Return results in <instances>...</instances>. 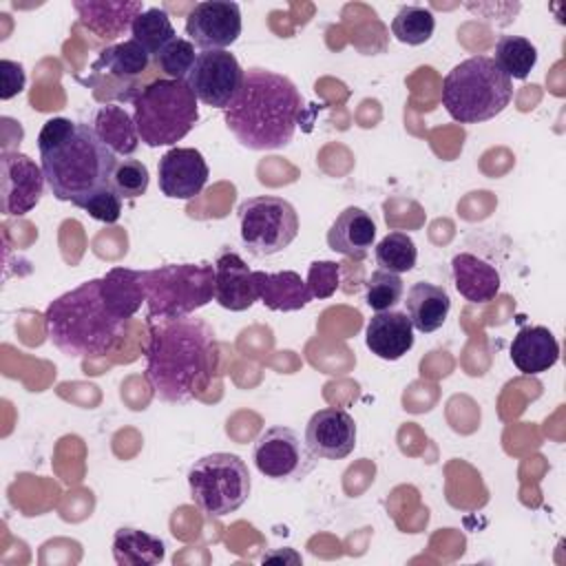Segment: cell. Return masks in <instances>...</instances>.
<instances>
[{"label": "cell", "instance_id": "6da1fadb", "mask_svg": "<svg viewBox=\"0 0 566 566\" xmlns=\"http://www.w3.org/2000/svg\"><path fill=\"white\" fill-rule=\"evenodd\" d=\"M146 382L164 402H188L201 389L219 356L214 329L199 316L148 321Z\"/></svg>", "mask_w": 566, "mask_h": 566}, {"label": "cell", "instance_id": "7a4b0ae2", "mask_svg": "<svg viewBox=\"0 0 566 566\" xmlns=\"http://www.w3.org/2000/svg\"><path fill=\"white\" fill-rule=\"evenodd\" d=\"M40 166L57 201L77 203L111 186L117 155L97 137L91 124L53 117L38 135Z\"/></svg>", "mask_w": 566, "mask_h": 566}, {"label": "cell", "instance_id": "3957f363", "mask_svg": "<svg viewBox=\"0 0 566 566\" xmlns=\"http://www.w3.org/2000/svg\"><path fill=\"white\" fill-rule=\"evenodd\" d=\"M301 93L294 82L268 69H248L239 97L223 111L228 130L250 150L285 148L301 115Z\"/></svg>", "mask_w": 566, "mask_h": 566}, {"label": "cell", "instance_id": "277c9868", "mask_svg": "<svg viewBox=\"0 0 566 566\" xmlns=\"http://www.w3.org/2000/svg\"><path fill=\"white\" fill-rule=\"evenodd\" d=\"M124 323L102 298L99 279H91L49 303L44 327L49 340L71 358L102 356L115 347Z\"/></svg>", "mask_w": 566, "mask_h": 566}, {"label": "cell", "instance_id": "5b68a950", "mask_svg": "<svg viewBox=\"0 0 566 566\" xmlns=\"http://www.w3.org/2000/svg\"><path fill=\"white\" fill-rule=\"evenodd\" d=\"M511 77L489 55L467 57L442 80V106L460 124L493 119L511 104Z\"/></svg>", "mask_w": 566, "mask_h": 566}, {"label": "cell", "instance_id": "8992f818", "mask_svg": "<svg viewBox=\"0 0 566 566\" xmlns=\"http://www.w3.org/2000/svg\"><path fill=\"white\" fill-rule=\"evenodd\" d=\"M133 119L148 148L175 146L199 122L197 97L186 80H153L133 99Z\"/></svg>", "mask_w": 566, "mask_h": 566}, {"label": "cell", "instance_id": "52a82bcc", "mask_svg": "<svg viewBox=\"0 0 566 566\" xmlns=\"http://www.w3.org/2000/svg\"><path fill=\"white\" fill-rule=\"evenodd\" d=\"M148 321L184 318L214 298V263H168L144 270Z\"/></svg>", "mask_w": 566, "mask_h": 566}, {"label": "cell", "instance_id": "ba28073f", "mask_svg": "<svg viewBox=\"0 0 566 566\" xmlns=\"http://www.w3.org/2000/svg\"><path fill=\"white\" fill-rule=\"evenodd\" d=\"M188 486L192 502L208 517H226L248 502L252 480L239 455L217 451L190 467Z\"/></svg>", "mask_w": 566, "mask_h": 566}, {"label": "cell", "instance_id": "9c48e42d", "mask_svg": "<svg viewBox=\"0 0 566 566\" xmlns=\"http://www.w3.org/2000/svg\"><path fill=\"white\" fill-rule=\"evenodd\" d=\"M237 212L241 241L256 259L283 252L298 234V214L283 197H250Z\"/></svg>", "mask_w": 566, "mask_h": 566}, {"label": "cell", "instance_id": "30bf717a", "mask_svg": "<svg viewBox=\"0 0 566 566\" xmlns=\"http://www.w3.org/2000/svg\"><path fill=\"white\" fill-rule=\"evenodd\" d=\"M252 460L268 480L301 482L314 471L318 458L290 427H268L254 442Z\"/></svg>", "mask_w": 566, "mask_h": 566}, {"label": "cell", "instance_id": "8fae6325", "mask_svg": "<svg viewBox=\"0 0 566 566\" xmlns=\"http://www.w3.org/2000/svg\"><path fill=\"white\" fill-rule=\"evenodd\" d=\"M245 71L230 51H201L186 77L197 102L210 108H228L241 93Z\"/></svg>", "mask_w": 566, "mask_h": 566}, {"label": "cell", "instance_id": "7c38bea8", "mask_svg": "<svg viewBox=\"0 0 566 566\" xmlns=\"http://www.w3.org/2000/svg\"><path fill=\"white\" fill-rule=\"evenodd\" d=\"M186 35L201 51H226L241 35V9L230 0L197 2L186 15Z\"/></svg>", "mask_w": 566, "mask_h": 566}, {"label": "cell", "instance_id": "4fadbf2b", "mask_svg": "<svg viewBox=\"0 0 566 566\" xmlns=\"http://www.w3.org/2000/svg\"><path fill=\"white\" fill-rule=\"evenodd\" d=\"M2 214L22 217L31 212L44 192V170L24 153H2L0 157Z\"/></svg>", "mask_w": 566, "mask_h": 566}, {"label": "cell", "instance_id": "5bb4252c", "mask_svg": "<svg viewBox=\"0 0 566 566\" xmlns=\"http://www.w3.org/2000/svg\"><path fill=\"white\" fill-rule=\"evenodd\" d=\"M208 164L197 148H170L159 157L157 184L168 199H195L208 181Z\"/></svg>", "mask_w": 566, "mask_h": 566}, {"label": "cell", "instance_id": "9a60e30c", "mask_svg": "<svg viewBox=\"0 0 566 566\" xmlns=\"http://www.w3.org/2000/svg\"><path fill=\"white\" fill-rule=\"evenodd\" d=\"M305 444L321 460H343L356 447V422L345 409H318L305 424Z\"/></svg>", "mask_w": 566, "mask_h": 566}, {"label": "cell", "instance_id": "2e32d148", "mask_svg": "<svg viewBox=\"0 0 566 566\" xmlns=\"http://www.w3.org/2000/svg\"><path fill=\"white\" fill-rule=\"evenodd\" d=\"M214 301L230 312H243L259 301L254 270L230 248L214 259Z\"/></svg>", "mask_w": 566, "mask_h": 566}, {"label": "cell", "instance_id": "e0dca14e", "mask_svg": "<svg viewBox=\"0 0 566 566\" xmlns=\"http://www.w3.org/2000/svg\"><path fill=\"white\" fill-rule=\"evenodd\" d=\"M73 9L86 31L97 40L111 42L133 27L144 4L137 0H75Z\"/></svg>", "mask_w": 566, "mask_h": 566}, {"label": "cell", "instance_id": "ac0fdd59", "mask_svg": "<svg viewBox=\"0 0 566 566\" xmlns=\"http://www.w3.org/2000/svg\"><path fill=\"white\" fill-rule=\"evenodd\" d=\"M367 349L382 360H398L413 347V325L407 312H376L365 327Z\"/></svg>", "mask_w": 566, "mask_h": 566}, {"label": "cell", "instance_id": "d6986e66", "mask_svg": "<svg viewBox=\"0 0 566 566\" xmlns=\"http://www.w3.org/2000/svg\"><path fill=\"white\" fill-rule=\"evenodd\" d=\"M376 243V221L363 208L349 206L345 208L327 230V245L329 250L349 256V259H365Z\"/></svg>", "mask_w": 566, "mask_h": 566}, {"label": "cell", "instance_id": "ffe728a7", "mask_svg": "<svg viewBox=\"0 0 566 566\" xmlns=\"http://www.w3.org/2000/svg\"><path fill=\"white\" fill-rule=\"evenodd\" d=\"M451 274L458 294L469 303L493 301L502 285V276L495 265L471 252H458L451 259Z\"/></svg>", "mask_w": 566, "mask_h": 566}, {"label": "cell", "instance_id": "44dd1931", "mask_svg": "<svg viewBox=\"0 0 566 566\" xmlns=\"http://www.w3.org/2000/svg\"><path fill=\"white\" fill-rule=\"evenodd\" d=\"M150 62H153L150 53L130 38L102 49L91 71H93V77L104 75L106 80H115L124 84V88H135V80L148 71Z\"/></svg>", "mask_w": 566, "mask_h": 566}, {"label": "cell", "instance_id": "7402d4cb", "mask_svg": "<svg viewBox=\"0 0 566 566\" xmlns=\"http://www.w3.org/2000/svg\"><path fill=\"white\" fill-rule=\"evenodd\" d=\"M509 354L513 365L522 374L535 376V374L548 371L557 363L559 345L548 327L526 325L513 336Z\"/></svg>", "mask_w": 566, "mask_h": 566}, {"label": "cell", "instance_id": "603a6c76", "mask_svg": "<svg viewBox=\"0 0 566 566\" xmlns=\"http://www.w3.org/2000/svg\"><path fill=\"white\" fill-rule=\"evenodd\" d=\"M254 274L259 285V301L272 312H296L312 301L307 283L294 270H283V272L254 270Z\"/></svg>", "mask_w": 566, "mask_h": 566}, {"label": "cell", "instance_id": "cb8c5ba5", "mask_svg": "<svg viewBox=\"0 0 566 566\" xmlns=\"http://www.w3.org/2000/svg\"><path fill=\"white\" fill-rule=\"evenodd\" d=\"M405 305L413 329L431 334L444 325L451 310V296L442 285L418 281L407 290Z\"/></svg>", "mask_w": 566, "mask_h": 566}, {"label": "cell", "instance_id": "d4e9b609", "mask_svg": "<svg viewBox=\"0 0 566 566\" xmlns=\"http://www.w3.org/2000/svg\"><path fill=\"white\" fill-rule=\"evenodd\" d=\"M99 290L111 312L126 321L146 303L144 270L113 268L99 279Z\"/></svg>", "mask_w": 566, "mask_h": 566}, {"label": "cell", "instance_id": "484cf974", "mask_svg": "<svg viewBox=\"0 0 566 566\" xmlns=\"http://www.w3.org/2000/svg\"><path fill=\"white\" fill-rule=\"evenodd\" d=\"M93 130L97 137L119 157H130L139 148V135L133 115L117 104L99 106L93 117Z\"/></svg>", "mask_w": 566, "mask_h": 566}, {"label": "cell", "instance_id": "4316f807", "mask_svg": "<svg viewBox=\"0 0 566 566\" xmlns=\"http://www.w3.org/2000/svg\"><path fill=\"white\" fill-rule=\"evenodd\" d=\"M166 544L139 528H117L113 535V559L119 566H155L164 562Z\"/></svg>", "mask_w": 566, "mask_h": 566}, {"label": "cell", "instance_id": "83f0119b", "mask_svg": "<svg viewBox=\"0 0 566 566\" xmlns=\"http://www.w3.org/2000/svg\"><path fill=\"white\" fill-rule=\"evenodd\" d=\"M495 64L513 80H526L537 64V49L522 35H500L495 42Z\"/></svg>", "mask_w": 566, "mask_h": 566}, {"label": "cell", "instance_id": "f1b7e54d", "mask_svg": "<svg viewBox=\"0 0 566 566\" xmlns=\"http://www.w3.org/2000/svg\"><path fill=\"white\" fill-rule=\"evenodd\" d=\"M130 33H133V40L139 42L150 53V57H155L172 38H177L170 15L159 7L144 9L133 20Z\"/></svg>", "mask_w": 566, "mask_h": 566}, {"label": "cell", "instance_id": "f546056e", "mask_svg": "<svg viewBox=\"0 0 566 566\" xmlns=\"http://www.w3.org/2000/svg\"><path fill=\"white\" fill-rule=\"evenodd\" d=\"M374 256L380 270L394 272V274H402L413 270L416 259H418V250L413 239L407 232H389L385 234L376 245H374Z\"/></svg>", "mask_w": 566, "mask_h": 566}, {"label": "cell", "instance_id": "4dcf8cb0", "mask_svg": "<svg viewBox=\"0 0 566 566\" xmlns=\"http://www.w3.org/2000/svg\"><path fill=\"white\" fill-rule=\"evenodd\" d=\"M436 31V18L429 9L418 4H405L391 20V33L398 42L409 46L424 44Z\"/></svg>", "mask_w": 566, "mask_h": 566}, {"label": "cell", "instance_id": "1f68e13d", "mask_svg": "<svg viewBox=\"0 0 566 566\" xmlns=\"http://www.w3.org/2000/svg\"><path fill=\"white\" fill-rule=\"evenodd\" d=\"M405 294V283L400 274L387 272V270H376L367 279V292H365V303L374 312H387L394 310Z\"/></svg>", "mask_w": 566, "mask_h": 566}, {"label": "cell", "instance_id": "d6a6232c", "mask_svg": "<svg viewBox=\"0 0 566 566\" xmlns=\"http://www.w3.org/2000/svg\"><path fill=\"white\" fill-rule=\"evenodd\" d=\"M197 60L195 53V44L188 38H172L155 57L153 62L157 64V69L168 77V80H186L192 64Z\"/></svg>", "mask_w": 566, "mask_h": 566}, {"label": "cell", "instance_id": "836d02e7", "mask_svg": "<svg viewBox=\"0 0 566 566\" xmlns=\"http://www.w3.org/2000/svg\"><path fill=\"white\" fill-rule=\"evenodd\" d=\"M148 168L146 164H142L139 159L133 157H124L117 159L113 175H111V188L119 195V199H137L142 195H146L148 190Z\"/></svg>", "mask_w": 566, "mask_h": 566}, {"label": "cell", "instance_id": "e575fe53", "mask_svg": "<svg viewBox=\"0 0 566 566\" xmlns=\"http://www.w3.org/2000/svg\"><path fill=\"white\" fill-rule=\"evenodd\" d=\"M75 208L88 212L93 219H97L102 223H115L122 217V199L111 186H104V188L91 192L88 197L80 199L75 203Z\"/></svg>", "mask_w": 566, "mask_h": 566}, {"label": "cell", "instance_id": "d590c367", "mask_svg": "<svg viewBox=\"0 0 566 566\" xmlns=\"http://www.w3.org/2000/svg\"><path fill=\"white\" fill-rule=\"evenodd\" d=\"M307 290L312 298H329L340 283V265L336 261H314L307 268Z\"/></svg>", "mask_w": 566, "mask_h": 566}, {"label": "cell", "instance_id": "8d00e7d4", "mask_svg": "<svg viewBox=\"0 0 566 566\" xmlns=\"http://www.w3.org/2000/svg\"><path fill=\"white\" fill-rule=\"evenodd\" d=\"M27 75L20 62L2 60L0 62V99H11L24 91Z\"/></svg>", "mask_w": 566, "mask_h": 566}, {"label": "cell", "instance_id": "74e56055", "mask_svg": "<svg viewBox=\"0 0 566 566\" xmlns=\"http://www.w3.org/2000/svg\"><path fill=\"white\" fill-rule=\"evenodd\" d=\"M469 11H473V13H486V15H482L484 20H491V22H495V18H506V22H511V18H515L517 15V11H520V2H467L464 4Z\"/></svg>", "mask_w": 566, "mask_h": 566}]
</instances>
